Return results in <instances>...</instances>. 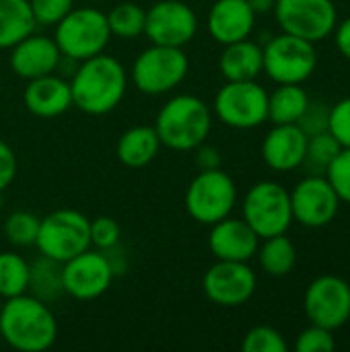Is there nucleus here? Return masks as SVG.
Segmentation results:
<instances>
[{
	"instance_id": "27",
	"label": "nucleus",
	"mask_w": 350,
	"mask_h": 352,
	"mask_svg": "<svg viewBox=\"0 0 350 352\" xmlns=\"http://www.w3.org/2000/svg\"><path fill=\"white\" fill-rule=\"evenodd\" d=\"M33 297L52 303L64 295L62 283V264L41 256L33 264H29V291Z\"/></svg>"
},
{
	"instance_id": "20",
	"label": "nucleus",
	"mask_w": 350,
	"mask_h": 352,
	"mask_svg": "<svg viewBox=\"0 0 350 352\" xmlns=\"http://www.w3.org/2000/svg\"><path fill=\"white\" fill-rule=\"evenodd\" d=\"M256 16L248 0H215L206 14V29L217 43L227 45L248 39L256 27Z\"/></svg>"
},
{
	"instance_id": "19",
	"label": "nucleus",
	"mask_w": 350,
	"mask_h": 352,
	"mask_svg": "<svg viewBox=\"0 0 350 352\" xmlns=\"http://www.w3.org/2000/svg\"><path fill=\"white\" fill-rule=\"evenodd\" d=\"M307 148V134L299 124H274L262 140L264 163L278 173L299 169Z\"/></svg>"
},
{
	"instance_id": "22",
	"label": "nucleus",
	"mask_w": 350,
	"mask_h": 352,
	"mask_svg": "<svg viewBox=\"0 0 350 352\" xmlns=\"http://www.w3.org/2000/svg\"><path fill=\"white\" fill-rule=\"evenodd\" d=\"M219 70L225 80H256L264 70L262 47L250 37L227 43L219 58Z\"/></svg>"
},
{
	"instance_id": "3",
	"label": "nucleus",
	"mask_w": 350,
	"mask_h": 352,
	"mask_svg": "<svg viewBox=\"0 0 350 352\" xmlns=\"http://www.w3.org/2000/svg\"><path fill=\"white\" fill-rule=\"evenodd\" d=\"M153 128L161 146L188 153L206 142L212 130V109L196 95H175L159 109Z\"/></svg>"
},
{
	"instance_id": "15",
	"label": "nucleus",
	"mask_w": 350,
	"mask_h": 352,
	"mask_svg": "<svg viewBox=\"0 0 350 352\" xmlns=\"http://www.w3.org/2000/svg\"><path fill=\"white\" fill-rule=\"evenodd\" d=\"M289 194L293 221L307 229H322L338 214L340 198L326 175H307Z\"/></svg>"
},
{
	"instance_id": "6",
	"label": "nucleus",
	"mask_w": 350,
	"mask_h": 352,
	"mask_svg": "<svg viewBox=\"0 0 350 352\" xmlns=\"http://www.w3.org/2000/svg\"><path fill=\"white\" fill-rule=\"evenodd\" d=\"M184 204L196 223L210 227L233 212L237 204V186L221 167L198 171L186 190Z\"/></svg>"
},
{
	"instance_id": "24",
	"label": "nucleus",
	"mask_w": 350,
	"mask_h": 352,
	"mask_svg": "<svg viewBox=\"0 0 350 352\" xmlns=\"http://www.w3.org/2000/svg\"><path fill=\"white\" fill-rule=\"evenodd\" d=\"M35 16L29 0H0V50H10L35 33Z\"/></svg>"
},
{
	"instance_id": "34",
	"label": "nucleus",
	"mask_w": 350,
	"mask_h": 352,
	"mask_svg": "<svg viewBox=\"0 0 350 352\" xmlns=\"http://www.w3.org/2000/svg\"><path fill=\"white\" fill-rule=\"evenodd\" d=\"M326 177L338 194L340 202L350 204V148H340V153L328 167Z\"/></svg>"
},
{
	"instance_id": "9",
	"label": "nucleus",
	"mask_w": 350,
	"mask_h": 352,
	"mask_svg": "<svg viewBox=\"0 0 350 352\" xmlns=\"http://www.w3.org/2000/svg\"><path fill=\"white\" fill-rule=\"evenodd\" d=\"M262 72L276 85H301L316 72V43L291 33L274 35L262 47Z\"/></svg>"
},
{
	"instance_id": "7",
	"label": "nucleus",
	"mask_w": 350,
	"mask_h": 352,
	"mask_svg": "<svg viewBox=\"0 0 350 352\" xmlns=\"http://www.w3.org/2000/svg\"><path fill=\"white\" fill-rule=\"evenodd\" d=\"M241 219L260 239L287 233L293 225L289 190L270 179L254 184L243 196Z\"/></svg>"
},
{
	"instance_id": "30",
	"label": "nucleus",
	"mask_w": 350,
	"mask_h": 352,
	"mask_svg": "<svg viewBox=\"0 0 350 352\" xmlns=\"http://www.w3.org/2000/svg\"><path fill=\"white\" fill-rule=\"evenodd\" d=\"M340 148L342 146L328 130L311 134V136H307V148H305L301 167H305L309 171V175H326L328 167L332 165V161L336 159Z\"/></svg>"
},
{
	"instance_id": "42",
	"label": "nucleus",
	"mask_w": 350,
	"mask_h": 352,
	"mask_svg": "<svg viewBox=\"0 0 350 352\" xmlns=\"http://www.w3.org/2000/svg\"><path fill=\"white\" fill-rule=\"evenodd\" d=\"M250 6L254 8L256 14H264V12H270L274 8V2L276 0H248Z\"/></svg>"
},
{
	"instance_id": "14",
	"label": "nucleus",
	"mask_w": 350,
	"mask_h": 352,
	"mask_svg": "<svg viewBox=\"0 0 350 352\" xmlns=\"http://www.w3.org/2000/svg\"><path fill=\"white\" fill-rule=\"evenodd\" d=\"M113 276V266L107 254H103L101 250L93 252L89 248L62 264L64 295H70L78 301H93L105 295L111 287Z\"/></svg>"
},
{
	"instance_id": "1",
	"label": "nucleus",
	"mask_w": 350,
	"mask_h": 352,
	"mask_svg": "<svg viewBox=\"0 0 350 352\" xmlns=\"http://www.w3.org/2000/svg\"><path fill=\"white\" fill-rule=\"evenodd\" d=\"M68 82L72 107L89 116H105L122 103L128 89V72L122 62L103 52L78 62Z\"/></svg>"
},
{
	"instance_id": "18",
	"label": "nucleus",
	"mask_w": 350,
	"mask_h": 352,
	"mask_svg": "<svg viewBox=\"0 0 350 352\" xmlns=\"http://www.w3.org/2000/svg\"><path fill=\"white\" fill-rule=\"evenodd\" d=\"M258 245L260 237L243 219H235L229 214L227 219L210 225L208 250L217 260L250 262L256 256Z\"/></svg>"
},
{
	"instance_id": "17",
	"label": "nucleus",
	"mask_w": 350,
	"mask_h": 352,
	"mask_svg": "<svg viewBox=\"0 0 350 352\" xmlns=\"http://www.w3.org/2000/svg\"><path fill=\"white\" fill-rule=\"evenodd\" d=\"M62 54L60 47L56 45L54 37L50 35H39L31 33L25 39H21L17 45L10 47V70L25 80L45 76L58 70Z\"/></svg>"
},
{
	"instance_id": "40",
	"label": "nucleus",
	"mask_w": 350,
	"mask_h": 352,
	"mask_svg": "<svg viewBox=\"0 0 350 352\" xmlns=\"http://www.w3.org/2000/svg\"><path fill=\"white\" fill-rule=\"evenodd\" d=\"M192 153H194V165L198 167V171H206V169L221 167V153L215 146H208L206 142H202Z\"/></svg>"
},
{
	"instance_id": "13",
	"label": "nucleus",
	"mask_w": 350,
	"mask_h": 352,
	"mask_svg": "<svg viewBox=\"0 0 350 352\" xmlns=\"http://www.w3.org/2000/svg\"><path fill=\"white\" fill-rule=\"evenodd\" d=\"M198 33V14L184 0H159L146 10L144 35L151 43L186 47Z\"/></svg>"
},
{
	"instance_id": "41",
	"label": "nucleus",
	"mask_w": 350,
	"mask_h": 352,
	"mask_svg": "<svg viewBox=\"0 0 350 352\" xmlns=\"http://www.w3.org/2000/svg\"><path fill=\"white\" fill-rule=\"evenodd\" d=\"M334 39H336L338 52L347 60H350V16H347L340 23H336V27H334Z\"/></svg>"
},
{
	"instance_id": "4",
	"label": "nucleus",
	"mask_w": 350,
	"mask_h": 352,
	"mask_svg": "<svg viewBox=\"0 0 350 352\" xmlns=\"http://www.w3.org/2000/svg\"><path fill=\"white\" fill-rule=\"evenodd\" d=\"M111 39L107 14L95 6L72 8L54 25V41L62 56L76 62L103 54Z\"/></svg>"
},
{
	"instance_id": "12",
	"label": "nucleus",
	"mask_w": 350,
	"mask_h": 352,
	"mask_svg": "<svg viewBox=\"0 0 350 352\" xmlns=\"http://www.w3.org/2000/svg\"><path fill=\"white\" fill-rule=\"evenodd\" d=\"M303 309L316 326L332 332L342 328L350 320V285L336 274L314 278L305 291Z\"/></svg>"
},
{
	"instance_id": "36",
	"label": "nucleus",
	"mask_w": 350,
	"mask_h": 352,
	"mask_svg": "<svg viewBox=\"0 0 350 352\" xmlns=\"http://www.w3.org/2000/svg\"><path fill=\"white\" fill-rule=\"evenodd\" d=\"M295 349L297 352H332L336 349L334 332L311 324L297 336Z\"/></svg>"
},
{
	"instance_id": "25",
	"label": "nucleus",
	"mask_w": 350,
	"mask_h": 352,
	"mask_svg": "<svg viewBox=\"0 0 350 352\" xmlns=\"http://www.w3.org/2000/svg\"><path fill=\"white\" fill-rule=\"evenodd\" d=\"M309 101L311 99L301 85H278L268 93V120L272 124H297Z\"/></svg>"
},
{
	"instance_id": "11",
	"label": "nucleus",
	"mask_w": 350,
	"mask_h": 352,
	"mask_svg": "<svg viewBox=\"0 0 350 352\" xmlns=\"http://www.w3.org/2000/svg\"><path fill=\"white\" fill-rule=\"evenodd\" d=\"M274 16L283 33L318 43L334 33L338 12L332 0H276Z\"/></svg>"
},
{
	"instance_id": "45",
	"label": "nucleus",
	"mask_w": 350,
	"mask_h": 352,
	"mask_svg": "<svg viewBox=\"0 0 350 352\" xmlns=\"http://www.w3.org/2000/svg\"><path fill=\"white\" fill-rule=\"evenodd\" d=\"M2 301H4V299H2V297H0V307H2Z\"/></svg>"
},
{
	"instance_id": "16",
	"label": "nucleus",
	"mask_w": 350,
	"mask_h": 352,
	"mask_svg": "<svg viewBox=\"0 0 350 352\" xmlns=\"http://www.w3.org/2000/svg\"><path fill=\"white\" fill-rule=\"evenodd\" d=\"M202 289L208 301L219 307H241L254 297L258 278L248 262L217 260V264L206 270Z\"/></svg>"
},
{
	"instance_id": "29",
	"label": "nucleus",
	"mask_w": 350,
	"mask_h": 352,
	"mask_svg": "<svg viewBox=\"0 0 350 352\" xmlns=\"http://www.w3.org/2000/svg\"><path fill=\"white\" fill-rule=\"evenodd\" d=\"M107 14V25L111 37L118 39H134L138 35H144V21L146 10L140 4L134 2H120L113 6Z\"/></svg>"
},
{
	"instance_id": "39",
	"label": "nucleus",
	"mask_w": 350,
	"mask_h": 352,
	"mask_svg": "<svg viewBox=\"0 0 350 352\" xmlns=\"http://www.w3.org/2000/svg\"><path fill=\"white\" fill-rule=\"evenodd\" d=\"M17 155L14 151L0 138V192L4 194V190L12 184L14 175H17Z\"/></svg>"
},
{
	"instance_id": "32",
	"label": "nucleus",
	"mask_w": 350,
	"mask_h": 352,
	"mask_svg": "<svg viewBox=\"0 0 350 352\" xmlns=\"http://www.w3.org/2000/svg\"><path fill=\"white\" fill-rule=\"evenodd\" d=\"M287 340L285 336L270 328V326H256L252 328L241 342L243 352H287Z\"/></svg>"
},
{
	"instance_id": "31",
	"label": "nucleus",
	"mask_w": 350,
	"mask_h": 352,
	"mask_svg": "<svg viewBox=\"0 0 350 352\" xmlns=\"http://www.w3.org/2000/svg\"><path fill=\"white\" fill-rule=\"evenodd\" d=\"M39 231V219L29 210H14L4 221V237L14 248L35 245Z\"/></svg>"
},
{
	"instance_id": "38",
	"label": "nucleus",
	"mask_w": 350,
	"mask_h": 352,
	"mask_svg": "<svg viewBox=\"0 0 350 352\" xmlns=\"http://www.w3.org/2000/svg\"><path fill=\"white\" fill-rule=\"evenodd\" d=\"M328 113H330V107H326V103H322V101H309L305 113L301 116V120L297 124H299V128L307 136H311V134H318V132L328 130Z\"/></svg>"
},
{
	"instance_id": "26",
	"label": "nucleus",
	"mask_w": 350,
	"mask_h": 352,
	"mask_svg": "<svg viewBox=\"0 0 350 352\" xmlns=\"http://www.w3.org/2000/svg\"><path fill=\"white\" fill-rule=\"evenodd\" d=\"M260 266L266 274L270 276H287L295 270L297 264V248L295 243L287 237V233L266 237L264 243L258 245L256 252Z\"/></svg>"
},
{
	"instance_id": "10",
	"label": "nucleus",
	"mask_w": 350,
	"mask_h": 352,
	"mask_svg": "<svg viewBox=\"0 0 350 352\" xmlns=\"http://www.w3.org/2000/svg\"><path fill=\"white\" fill-rule=\"evenodd\" d=\"M217 118L233 130H254L268 120V91L258 80H227L215 95Z\"/></svg>"
},
{
	"instance_id": "5",
	"label": "nucleus",
	"mask_w": 350,
	"mask_h": 352,
	"mask_svg": "<svg viewBox=\"0 0 350 352\" xmlns=\"http://www.w3.org/2000/svg\"><path fill=\"white\" fill-rule=\"evenodd\" d=\"M190 72V60L184 47L151 43L142 50L130 70L134 87L144 95H167L177 89Z\"/></svg>"
},
{
	"instance_id": "35",
	"label": "nucleus",
	"mask_w": 350,
	"mask_h": 352,
	"mask_svg": "<svg viewBox=\"0 0 350 352\" xmlns=\"http://www.w3.org/2000/svg\"><path fill=\"white\" fill-rule=\"evenodd\" d=\"M29 6L37 25L54 27L74 8V0H29Z\"/></svg>"
},
{
	"instance_id": "44",
	"label": "nucleus",
	"mask_w": 350,
	"mask_h": 352,
	"mask_svg": "<svg viewBox=\"0 0 350 352\" xmlns=\"http://www.w3.org/2000/svg\"><path fill=\"white\" fill-rule=\"evenodd\" d=\"M0 206H2V192H0Z\"/></svg>"
},
{
	"instance_id": "2",
	"label": "nucleus",
	"mask_w": 350,
	"mask_h": 352,
	"mask_svg": "<svg viewBox=\"0 0 350 352\" xmlns=\"http://www.w3.org/2000/svg\"><path fill=\"white\" fill-rule=\"evenodd\" d=\"M0 336L19 352H43L58 338V322L50 303L23 293L2 301Z\"/></svg>"
},
{
	"instance_id": "28",
	"label": "nucleus",
	"mask_w": 350,
	"mask_h": 352,
	"mask_svg": "<svg viewBox=\"0 0 350 352\" xmlns=\"http://www.w3.org/2000/svg\"><path fill=\"white\" fill-rule=\"evenodd\" d=\"M29 291V262L17 252H0V297L10 299Z\"/></svg>"
},
{
	"instance_id": "8",
	"label": "nucleus",
	"mask_w": 350,
	"mask_h": 352,
	"mask_svg": "<svg viewBox=\"0 0 350 352\" xmlns=\"http://www.w3.org/2000/svg\"><path fill=\"white\" fill-rule=\"evenodd\" d=\"M89 219L72 208H60L39 219L35 248L41 256L60 264L91 248Z\"/></svg>"
},
{
	"instance_id": "33",
	"label": "nucleus",
	"mask_w": 350,
	"mask_h": 352,
	"mask_svg": "<svg viewBox=\"0 0 350 352\" xmlns=\"http://www.w3.org/2000/svg\"><path fill=\"white\" fill-rule=\"evenodd\" d=\"M89 235H91V245L101 250V252H111L120 243L122 229L118 221L111 217H97L89 223Z\"/></svg>"
},
{
	"instance_id": "37",
	"label": "nucleus",
	"mask_w": 350,
	"mask_h": 352,
	"mask_svg": "<svg viewBox=\"0 0 350 352\" xmlns=\"http://www.w3.org/2000/svg\"><path fill=\"white\" fill-rule=\"evenodd\" d=\"M328 132L338 140L342 148H350V97L340 99L330 107Z\"/></svg>"
},
{
	"instance_id": "43",
	"label": "nucleus",
	"mask_w": 350,
	"mask_h": 352,
	"mask_svg": "<svg viewBox=\"0 0 350 352\" xmlns=\"http://www.w3.org/2000/svg\"><path fill=\"white\" fill-rule=\"evenodd\" d=\"M87 2H103V0H87Z\"/></svg>"
},
{
	"instance_id": "23",
	"label": "nucleus",
	"mask_w": 350,
	"mask_h": 352,
	"mask_svg": "<svg viewBox=\"0 0 350 352\" xmlns=\"http://www.w3.org/2000/svg\"><path fill=\"white\" fill-rule=\"evenodd\" d=\"M161 148V140L153 126H132L128 128L116 144V155L122 165L138 169L149 165Z\"/></svg>"
},
{
	"instance_id": "21",
	"label": "nucleus",
	"mask_w": 350,
	"mask_h": 352,
	"mask_svg": "<svg viewBox=\"0 0 350 352\" xmlns=\"http://www.w3.org/2000/svg\"><path fill=\"white\" fill-rule=\"evenodd\" d=\"M23 103L35 118H58L72 107L70 82L56 72L31 78L23 91Z\"/></svg>"
}]
</instances>
